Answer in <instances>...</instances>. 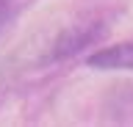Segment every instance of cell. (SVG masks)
<instances>
[{
  "label": "cell",
  "instance_id": "3",
  "mask_svg": "<svg viewBox=\"0 0 133 127\" xmlns=\"http://www.w3.org/2000/svg\"><path fill=\"white\" fill-rule=\"evenodd\" d=\"M14 3L17 0H0V31L6 28V22L11 19V14H14Z\"/></svg>",
  "mask_w": 133,
  "mask_h": 127
},
{
  "label": "cell",
  "instance_id": "2",
  "mask_svg": "<svg viewBox=\"0 0 133 127\" xmlns=\"http://www.w3.org/2000/svg\"><path fill=\"white\" fill-rule=\"evenodd\" d=\"M94 36H97V28L94 25H75V28H69V31L56 42L53 58H69L72 53H78L81 47H86Z\"/></svg>",
  "mask_w": 133,
  "mask_h": 127
},
{
  "label": "cell",
  "instance_id": "1",
  "mask_svg": "<svg viewBox=\"0 0 133 127\" xmlns=\"http://www.w3.org/2000/svg\"><path fill=\"white\" fill-rule=\"evenodd\" d=\"M86 64L94 69H133V42L114 44L86 58Z\"/></svg>",
  "mask_w": 133,
  "mask_h": 127
}]
</instances>
